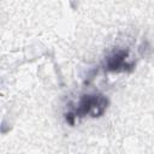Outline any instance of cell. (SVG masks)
I'll list each match as a JSON object with an SVG mask.
<instances>
[{
  "instance_id": "obj_1",
  "label": "cell",
  "mask_w": 154,
  "mask_h": 154,
  "mask_svg": "<svg viewBox=\"0 0 154 154\" xmlns=\"http://www.w3.org/2000/svg\"><path fill=\"white\" fill-rule=\"evenodd\" d=\"M108 106V99L100 94H84L81 96L76 108L72 112H69L65 114L66 122L70 125L75 124L76 118H83L87 116H90L93 118L101 117Z\"/></svg>"
},
{
  "instance_id": "obj_2",
  "label": "cell",
  "mask_w": 154,
  "mask_h": 154,
  "mask_svg": "<svg viewBox=\"0 0 154 154\" xmlns=\"http://www.w3.org/2000/svg\"><path fill=\"white\" fill-rule=\"evenodd\" d=\"M135 67L134 61H129V49H113L105 59V70L108 72H130Z\"/></svg>"
}]
</instances>
